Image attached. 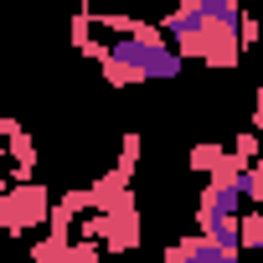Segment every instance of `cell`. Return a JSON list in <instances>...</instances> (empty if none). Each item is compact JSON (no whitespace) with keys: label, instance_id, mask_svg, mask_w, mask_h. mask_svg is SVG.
<instances>
[{"label":"cell","instance_id":"cell-1","mask_svg":"<svg viewBox=\"0 0 263 263\" xmlns=\"http://www.w3.org/2000/svg\"><path fill=\"white\" fill-rule=\"evenodd\" d=\"M98 72H103L108 88H135V83H150V78L165 83V78L186 72V57L165 36H114L98 52Z\"/></svg>","mask_w":263,"mask_h":263},{"label":"cell","instance_id":"cell-2","mask_svg":"<svg viewBox=\"0 0 263 263\" xmlns=\"http://www.w3.org/2000/svg\"><path fill=\"white\" fill-rule=\"evenodd\" d=\"M52 212V196L42 181H6L0 191V232H31Z\"/></svg>","mask_w":263,"mask_h":263},{"label":"cell","instance_id":"cell-3","mask_svg":"<svg viewBox=\"0 0 263 263\" xmlns=\"http://www.w3.org/2000/svg\"><path fill=\"white\" fill-rule=\"evenodd\" d=\"M160 263H242V253H237L232 242H212V237H201V232H196V237L171 242Z\"/></svg>","mask_w":263,"mask_h":263},{"label":"cell","instance_id":"cell-4","mask_svg":"<svg viewBox=\"0 0 263 263\" xmlns=\"http://www.w3.org/2000/svg\"><path fill=\"white\" fill-rule=\"evenodd\" d=\"M186 165H191L196 176H232V171H237V160H232V150H222V145H212V140H201V145H191V155H186Z\"/></svg>","mask_w":263,"mask_h":263},{"label":"cell","instance_id":"cell-5","mask_svg":"<svg viewBox=\"0 0 263 263\" xmlns=\"http://www.w3.org/2000/svg\"><path fill=\"white\" fill-rule=\"evenodd\" d=\"M263 248V206H242L237 212V253H258Z\"/></svg>","mask_w":263,"mask_h":263},{"label":"cell","instance_id":"cell-6","mask_svg":"<svg viewBox=\"0 0 263 263\" xmlns=\"http://www.w3.org/2000/svg\"><path fill=\"white\" fill-rule=\"evenodd\" d=\"M31 263H72V237H57V232L36 237L31 242Z\"/></svg>","mask_w":263,"mask_h":263},{"label":"cell","instance_id":"cell-7","mask_svg":"<svg viewBox=\"0 0 263 263\" xmlns=\"http://www.w3.org/2000/svg\"><path fill=\"white\" fill-rule=\"evenodd\" d=\"M186 6H196L206 21H217V26H237V16H242V6L237 0H186Z\"/></svg>","mask_w":263,"mask_h":263},{"label":"cell","instance_id":"cell-8","mask_svg":"<svg viewBox=\"0 0 263 263\" xmlns=\"http://www.w3.org/2000/svg\"><path fill=\"white\" fill-rule=\"evenodd\" d=\"M232 160L237 165H258V129H242V135L232 140Z\"/></svg>","mask_w":263,"mask_h":263},{"label":"cell","instance_id":"cell-9","mask_svg":"<svg viewBox=\"0 0 263 263\" xmlns=\"http://www.w3.org/2000/svg\"><path fill=\"white\" fill-rule=\"evenodd\" d=\"M119 150H124V155H119V171H124V176H135V165H140V135H124Z\"/></svg>","mask_w":263,"mask_h":263},{"label":"cell","instance_id":"cell-10","mask_svg":"<svg viewBox=\"0 0 263 263\" xmlns=\"http://www.w3.org/2000/svg\"><path fill=\"white\" fill-rule=\"evenodd\" d=\"M6 181H11V171H0V191H6Z\"/></svg>","mask_w":263,"mask_h":263}]
</instances>
